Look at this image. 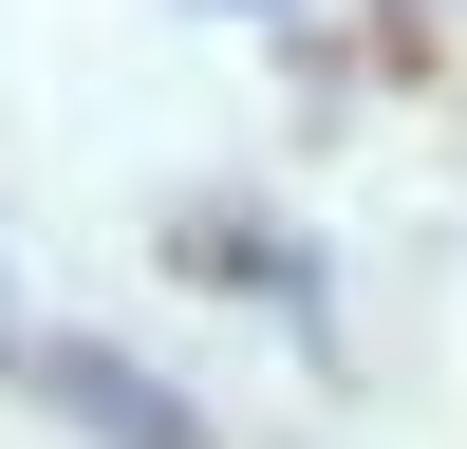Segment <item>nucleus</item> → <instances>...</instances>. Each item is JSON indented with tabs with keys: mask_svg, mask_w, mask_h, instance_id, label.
I'll list each match as a JSON object with an SVG mask.
<instances>
[{
	"mask_svg": "<svg viewBox=\"0 0 467 449\" xmlns=\"http://www.w3.org/2000/svg\"><path fill=\"white\" fill-rule=\"evenodd\" d=\"M37 374H57V412H75L94 449H206V412H187V393H169L150 356H112V337H57Z\"/></svg>",
	"mask_w": 467,
	"mask_h": 449,
	"instance_id": "f257e3e1",
	"label": "nucleus"
}]
</instances>
